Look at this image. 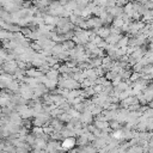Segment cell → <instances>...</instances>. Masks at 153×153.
<instances>
[{
    "mask_svg": "<svg viewBox=\"0 0 153 153\" xmlns=\"http://www.w3.org/2000/svg\"><path fill=\"white\" fill-rule=\"evenodd\" d=\"M74 145H75V140H74V139H71V137L65 139V140H63V143H62V146H63L65 148H71V147H73Z\"/></svg>",
    "mask_w": 153,
    "mask_h": 153,
    "instance_id": "cell-1",
    "label": "cell"
}]
</instances>
